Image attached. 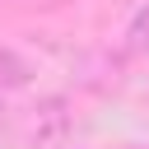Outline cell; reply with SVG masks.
I'll list each match as a JSON object with an SVG mask.
<instances>
[{
    "label": "cell",
    "mask_w": 149,
    "mask_h": 149,
    "mask_svg": "<svg viewBox=\"0 0 149 149\" xmlns=\"http://www.w3.org/2000/svg\"><path fill=\"white\" fill-rule=\"evenodd\" d=\"M33 79V70H28V61L19 56V51H9V47H0V98L5 93H14V88H23Z\"/></svg>",
    "instance_id": "obj_1"
},
{
    "label": "cell",
    "mask_w": 149,
    "mask_h": 149,
    "mask_svg": "<svg viewBox=\"0 0 149 149\" xmlns=\"http://www.w3.org/2000/svg\"><path fill=\"white\" fill-rule=\"evenodd\" d=\"M126 42H130V51L149 56V0H140V9L130 14V23H126Z\"/></svg>",
    "instance_id": "obj_2"
},
{
    "label": "cell",
    "mask_w": 149,
    "mask_h": 149,
    "mask_svg": "<svg viewBox=\"0 0 149 149\" xmlns=\"http://www.w3.org/2000/svg\"><path fill=\"white\" fill-rule=\"evenodd\" d=\"M0 116H5V107H0Z\"/></svg>",
    "instance_id": "obj_3"
},
{
    "label": "cell",
    "mask_w": 149,
    "mask_h": 149,
    "mask_svg": "<svg viewBox=\"0 0 149 149\" xmlns=\"http://www.w3.org/2000/svg\"><path fill=\"white\" fill-rule=\"evenodd\" d=\"M144 149H149V144H144Z\"/></svg>",
    "instance_id": "obj_4"
}]
</instances>
